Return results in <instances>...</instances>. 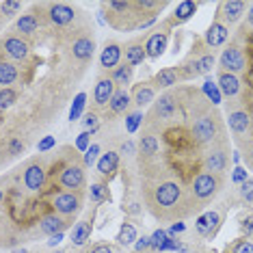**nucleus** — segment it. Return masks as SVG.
Instances as JSON below:
<instances>
[{
    "instance_id": "69168bd1",
    "label": "nucleus",
    "mask_w": 253,
    "mask_h": 253,
    "mask_svg": "<svg viewBox=\"0 0 253 253\" xmlns=\"http://www.w3.org/2000/svg\"><path fill=\"white\" fill-rule=\"evenodd\" d=\"M251 43H253V37H251Z\"/></svg>"
},
{
    "instance_id": "9b49d317",
    "label": "nucleus",
    "mask_w": 253,
    "mask_h": 253,
    "mask_svg": "<svg viewBox=\"0 0 253 253\" xmlns=\"http://www.w3.org/2000/svg\"><path fill=\"white\" fill-rule=\"evenodd\" d=\"M31 56V43L24 37L9 33L0 39V59L15 63V61H26Z\"/></svg>"
},
{
    "instance_id": "49530a36",
    "label": "nucleus",
    "mask_w": 253,
    "mask_h": 253,
    "mask_svg": "<svg viewBox=\"0 0 253 253\" xmlns=\"http://www.w3.org/2000/svg\"><path fill=\"white\" fill-rule=\"evenodd\" d=\"M89 141H91V132H80V134L76 136V149L78 152H87L89 149Z\"/></svg>"
},
{
    "instance_id": "393cba45",
    "label": "nucleus",
    "mask_w": 253,
    "mask_h": 253,
    "mask_svg": "<svg viewBox=\"0 0 253 253\" xmlns=\"http://www.w3.org/2000/svg\"><path fill=\"white\" fill-rule=\"evenodd\" d=\"M67 218L65 216H61V214H56V212H50V214H45L42 216V221H39V229H42V234L45 236H56V234H61V232H65L67 229Z\"/></svg>"
},
{
    "instance_id": "0eeeda50",
    "label": "nucleus",
    "mask_w": 253,
    "mask_h": 253,
    "mask_svg": "<svg viewBox=\"0 0 253 253\" xmlns=\"http://www.w3.org/2000/svg\"><path fill=\"white\" fill-rule=\"evenodd\" d=\"M204 169L210 175H218L223 177L225 171L229 169V143L227 139L214 143L204 156Z\"/></svg>"
},
{
    "instance_id": "f3484780",
    "label": "nucleus",
    "mask_w": 253,
    "mask_h": 253,
    "mask_svg": "<svg viewBox=\"0 0 253 253\" xmlns=\"http://www.w3.org/2000/svg\"><path fill=\"white\" fill-rule=\"evenodd\" d=\"M122 59H124V45L119 42H106L100 52V72L104 76L111 74L115 67L122 65Z\"/></svg>"
},
{
    "instance_id": "72a5a7b5",
    "label": "nucleus",
    "mask_w": 253,
    "mask_h": 253,
    "mask_svg": "<svg viewBox=\"0 0 253 253\" xmlns=\"http://www.w3.org/2000/svg\"><path fill=\"white\" fill-rule=\"evenodd\" d=\"M117 245L119 247H132L139 240V234H136V227L132 225V223H122V227H119L117 232Z\"/></svg>"
},
{
    "instance_id": "a211bd4d",
    "label": "nucleus",
    "mask_w": 253,
    "mask_h": 253,
    "mask_svg": "<svg viewBox=\"0 0 253 253\" xmlns=\"http://www.w3.org/2000/svg\"><path fill=\"white\" fill-rule=\"evenodd\" d=\"M218 225H221V214H218L216 210H208L197 216V221H195V232H197V236H201V238H212V236L216 234Z\"/></svg>"
},
{
    "instance_id": "dca6fc26",
    "label": "nucleus",
    "mask_w": 253,
    "mask_h": 253,
    "mask_svg": "<svg viewBox=\"0 0 253 253\" xmlns=\"http://www.w3.org/2000/svg\"><path fill=\"white\" fill-rule=\"evenodd\" d=\"M93 52H95V42L91 35H83L80 33L78 37H74V42L70 45V56L80 65V70L93 59Z\"/></svg>"
},
{
    "instance_id": "4d7b16f0",
    "label": "nucleus",
    "mask_w": 253,
    "mask_h": 253,
    "mask_svg": "<svg viewBox=\"0 0 253 253\" xmlns=\"http://www.w3.org/2000/svg\"><path fill=\"white\" fill-rule=\"evenodd\" d=\"M245 160H247V165L253 169V139L245 145Z\"/></svg>"
},
{
    "instance_id": "f03ea898",
    "label": "nucleus",
    "mask_w": 253,
    "mask_h": 253,
    "mask_svg": "<svg viewBox=\"0 0 253 253\" xmlns=\"http://www.w3.org/2000/svg\"><path fill=\"white\" fill-rule=\"evenodd\" d=\"M191 124H188V132H191V139L201 147H212L214 143L225 139V132H223V122L221 115H218L216 106H212L206 95L201 93L197 102H193L191 108Z\"/></svg>"
},
{
    "instance_id": "052dcab7",
    "label": "nucleus",
    "mask_w": 253,
    "mask_h": 253,
    "mask_svg": "<svg viewBox=\"0 0 253 253\" xmlns=\"http://www.w3.org/2000/svg\"><path fill=\"white\" fill-rule=\"evenodd\" d=\"M2 199H4V188L0 186V204H2Z\"/></svg>"
},
{
    "instance_id": "864d4df0",
    "label": "nucleus",
    "mask_w": 253,
    "mask_h": 253,
    "mask_svg": "<svg viewBox=\"0 0 253 253\" xmlns=\"http://www.w3.org/2000/svg\"><path fill=\"white\" fill-rule=\"evenodd\" d=\"M22 149H24V143H22L20 139H11V143H9V154H11V156H18V154H22Z\"/></svg>"
},
{
    "instance_id": "20e7f679",
    "label": "nucleus",
    "mask_w": 253,
    "mask_h": 253,
    "mask_svg": "<svg viewBox=\"0 0 253 253\" xmlns=\"http://www.w3.org/2000/svg\"><path fill=\"white\" fill-rule=\"evenodd\" d=\"M221 188H223V177L210 175L206 171L195 173V177L191 180V186H188V201H191L193 210H197L199 206L210 204L221 193Z\"/></svg>"
},
{
    "instance_id": "ddd939ff",
    "label": "nucleus",
    "mask_w": 253,
    "mask_h": 253,
    "mask_svg": "<svg viewBox=\"0 0 253 253\" xmlns=\"http://www.w3.org/2000/svg\"><path fill=\"white\" fill-rule=\"evenodd\" d=\"M218 65H221L223 72H229V74H236V76H238V74L245 72V67H247L245 50L240 48L238 43H227L225 48H223L221 56H218Z\"/></svg>"
},
{
    "instance_id": "13d9d810",
    "label": "nucleus",
    "mask_w": 253,
    "mask_h": 253,
    "mask_svg": "<svg viewBox=\"0 0 253 253\" xmlns=\"http://www.w3.org/2000/svg\"><path fill=\"white\" fill-rule=\"evenodd\" d=\"M63 238H65V232H61V234H56V236H52V238H50L48 240V247H56V245H59L61 243V240Z\"/></svg>"
},
{
    "instance_id": "6ab92c4d",
    "label": "nucleus",
    "mask_w": 253,
    "mask_h": 253,
    "mask_svg": "<svg viewBox=\"0 0 253 253\" xmlns=\"http://www.w3.org/2000/svg\"><path fill=\"white\" fill-rule=\"evenodd\" d=\"M216 84H218V91H221L223 97L227 100H234V97L240 95V89H243V83L236 74H229V72H223L218 70L216 74Z\"/></svg>"
},
{
    "instance_id": "c85d7f7f",
    "label": "nucleus",
    "mask_w": 253,
    "mask_h": 253,
    "mask_svg": "<svg viewBox=\"0 0 253 253\" xmlns=\"http://www.w3.org/2000/svg\"><path fill=\"white\" fill-rule=\"evenodd\" d=\"M18 80H20V67L15 63L0 59V84H2V89L18 84Z\"/></svg>"
},
{
    "instance_id": "5701e85b",
    "label": "nucleus",
    "mask_w": 253,
    "mask_h": 253,
    "mask_svg": "<svg viewBox=\"0 0 253 253\" xmlns=\"http://www.w3.org/2000/svg\"><path fill=\"white\" fill-rule=\"evenodd\" d=\"M39 18H37V13L35 11H26V13H22L18 20H15V24H13V33L15 35H20V37H31V35H35L37 33V28H39Z\"/></svg>"
},
{
    "instance_id": "c03bdc74",
    "label": "nucleus",
    "mask_w": 253,
    "mask_h": 253,
    "mask_svg": "<svg viewBox=\"0 0 253 253\" xmlns=\"http://www.w3.org/2000/svg\"><path fill=\"white\" fill-rule=\"evenodd\" d=\"M83 124H84V128H87V132H97V128H100V119H97V115L95 113H87L83 117Z\"/></svg>"
},
{
    "instance_id": "de8ad7c7",
    "label": "nucleus",
    "mask_w": 253,
    "mask_h": 253,
    "mask_svg": "<svg viewBox=\"0 0 253 253\" xmlns=\"http://www.w3.org/2000/svg\"><path fill=\"white\" fill-rule=\"evenodd\" d=\"M199 67H201V72H210L212 67H214V54H210V52L201 54L199 56Z\"/></svg>"
},
{
    "instance_id": "7ed1b4c3",
    "label": "nucleus",
    "mask_w": 253,
    "mask_h": 253,
    "mask_svg": "<svg viewBox=\"0 0 253 253\" xmlns=\"http://www.w3.org/2000/svg\"><path fill=\"white\" fill-rule=\"evenodd\" d=\"M102 15L111 24L115 31H139L149 18L136 9L134 2H124V0H111V2H102Z\"/></svg>"
},
{
    "instance_id": "4c0bfd02",
    "label": "nucleus",
    "mask_w": 253,
    "mask_h": 253,
    "mask_svg": "<svg viewBox=\"0 0 253 253\" xmlns=\"http://www.w3.org/2000/svg\"><path fill=\"white\" fill-rule=\"evenodd\" d=\"M141 124H143V113L141 111L126 113V130H128V134H134V132L141 128Z\"/></svg>"
},
{
    "instance_id": "bf43d9fd",
    "label": "nucleus",
    "mask_w": 253,
    "mask_h": 253,
    "mask_svg": "<svg viewBox=\"0 0 253 253\" xmlns=\"http://www.w3.org/2000/svg\"><path fill=\"white\" fill-rule=\"evenodd\" d=\"M247 24H249V28H253V4L249 7V13H247Z\"/></svg>"
},
{
    "instance_id": "f257e3e1",
    "label": "nucleus",
    "mask_w": 253,
    "mask_h": 253,
    "mask_svg": "<svg viewBox=\"0 0 253 253\" xmlns=\"http://www.w3.org/2000/svg\"><path fill=\"white\" fill-rule=\"evenodd\" d=\"M143 199L145 208L158 221L167 218H186L193 214V206L188 201V188L173 173H152L143 180Z\"/></svg>"
},
{
    "instance_id": "58836bf2",
    "label": "nucleus",
    "mask_w": 253,
    "mask_h": 253,
    "mask_svg": "<svg viewBox=\"0 0 253 253\" xmlns=\"http://www.w3.org/2000/svg\"><path fill=\"white\" fill-rule=\"evenodd\" d=\"M22 7H24V4L18 2V0H13V2H11V0H4V2H0V15H4L7 20H11L20 13Z\"/></svg>"
},
{
    "instance_id": "7c9ffc66",
    "label": "nucleus",
    "mask_w": 253,
    "mask_h": 253,
    "mask_svg": "<svg viewBox=\"0 0 253 253\" xmlns=\"http://www.w3.org/2000/svg\"><path fill=\"white\" fill-rule=\"evenodd\" d=\"M177 83H180L177 67H165V70H160L156 74V78H154V87L156 89H171Z\"/></svg>"
},
{
    "instance_id": "1a4fd4ad",
    "label": "nucleus",
    "mask_w": 253,
    "mask_h": 253,
    "mask_svg": "<svg viewBox=\"0 0 253 253\" xmlns=\"http://www.w3.org/2000/svg\"><path fill=\"white\" fill-rule=\"evenodd\" d=\"M171 26L169 20L163 22L160 26H156L154 31H149V35L143 39V48H145V56L149 61L158 59V56L165 54L167 45H169V37H171Z\"/></svg>"
},
{
    "instance_id": "338daca9",
    "label": "nucleus",
    "mask_w": 253,
    "mask_h": 253,
    "mask_svg": "<svg viewBox=\"0 0 253 253\" xmlns=\"http://www.w3.org/2000/svg\"><path fill=\"white\" fill-rule=\"evenodd\" d=\"M132 253H136V251H132Z\"/></svg>"
},
{
    "instance_id": "680f3d73",
    "label": "nucleus",
    "mask_w": 253,
    "mask_h": 253,
    "mask_svg": "<svg viewBox=\"0 0 253 253\" xmlns=\"http://www.w3.org/2000/svg\"><path fill=\"white\" fill-rule=\"evenodd\" d=\"M2 225H4V216H2V212H0V229H2Z\"/></svg>"
},
{
    "instance_id": "0e129e2a",
    "label": "nucleus",
    "mask_w": 253,
    "mask_h": 253,
    "mask_svg": "<svg viewBox=\"0 0 253 253\" xmlns=\"http://www.w3.org/2000/svg\"><path fill=\"white\" fill-rule=\"evenodd\" d=\"M15 253H28V251H24V249H20V251H15Z\"/></svg>"
},
{
    "instance_id": "5fc2aeb1",
    "label": "nucleus",
    "mask_w": 253,
    "mask_h": 253,
    "mask_svg": "<svg viewBox=\"0 0 253 253\" xmlns=\"http://www.w3.org/2000/svg\"><path fill=\"white\" fill-rule=\"evenodd\" d=\"M89 253H115V247L113 245H106V243H100V245H95Z\"/></svg>"
},
{
    "instance_id": "79ce46f5",
    "label": "nucleus",
    "mask_w": 253,
    "mask_h": 253,
    "mask_svg": "<svg viewBox=\"0 0 253 253\" xmlns=\"http://www.w3.org/2000/svg\"><path fill=\"white\" fill-rule=\"evenodd\" d=\"M167 236H169L167 229H156V232L149 236V243H152V251L154 253H160V247H163V243L167 240Z\"/></svg>"
},
{
    "instance_id": "2f4dec72",
    "label": "nucleus",
    "mask_w": 253,
    "mask_h": 253,
    "mask_svg": "<svg viewBox=\"0 0 253 253\" xmlns=\"http://www.w3.org/2000/svg\"><path fill=\"white\" fill-rule=\"evenodd\" d=\"M89 236H91V218H83V221H78L72 229V245L74 247L87 245Z\"/></svg>"
},
{
    "instance_id": "412c9836",
    "label": "nucleus",
    "mask_w": 253,
    "mask_h": 253,
    "mask_svg": "<svg viewBox=\"0 0 253 253\" xmlns=\"http://www.w3.org/2000/svg\"><path fill=\"white\" fill-rule=\"evenodd\" d=\"M156 102V87H154V80L152 83H139L132 87V104L136 108L149 106Z\"/></svg>"
},
{
    "instance_id": "aec40b11",
    "label": "nucleus",
    "mask_w": 253,
    "mask_h": 253,
    "mask_svg": "<svg viewBox=\"0 0 253 253\" xmlns=\"http://www.w3.org/2000/svg\"><path fill=\"white\" fill-rule=\"evenodd\" d=\"M115 83L108 76H100L95 80V87H93V104L97 108L102 106H108V102H111V97L115 93Z\"/></svg>"
},
{
    "instance_id": "6e6d98bb",
    "label": "nucleus",
    "mask_w": 253,
    "mask_h": 253,
    "mask_svg": "<svg viewBox=\"0 0 253 253\" xmlns=\"http://www.w3.org/2000/svg\"><path fill=\"white\" fill-rule=\"evenodd\" d=\"M171 236H177V234H182V232H186V223L184 221H177V223H173L169 229H167Z\"/></svg>"
},
{
    "instance_id": "39448f33",
    "label": "nucleus",
    "mask_w": 253,
    "mask_h": 253,
    "mask_svg": "<svg viewBox=\"0 0 253 253\" xmlns=\"http://www.w3.org/2000/svg\"><path fill=\"white\" fill-rule=\"evenodd\" d=\"M37 18L39 22H48L54 28H70L78 18V11L67 2H45V4H37Z\"/></svg>"
},
{
    "instance_id": "ea45409f",
    "label": "nucleus",
    "mask_w": 253,
    "mask_h": 253,
    "mask_svg": "<svg viewBox=\"0 0 253 253\" xmlns=\"http://www.w3.org/2000/svg\"><path fill=\"white\" fill-rule=\"evenodd\" d=\"M18 100V91L13 87H4L0 89V108H11Z\"/></svg>"
},
{
    "instance_id": "c9c22d12",
    "label": "nucleus",
    "mask_w": 253,
    "mask_h": 253,
    "mask_svg": "<svg viewBox=\"0 0 253 253\" xmlns=\"http://www.w3.org/2000/svg\"><path fill=\"white\" fill-rule=\"evenodd\" d=\"M108 186H106V182H95V184H91L89 186V199L93 201L95 206H100V204H104V201L108 199Z\"/></svg>"
},
{
    "instance_id": "09e8293b",
    "label": "nucleus",
    "mask_w": 253,
    "mask_h": 253,
    "mask_svg": "<svg viewBox=\"0 0 253 253\" xmlns=\"http://www.w3.org/2000/svg\"><path fill=\"white\" fill-rule=\"evenodd\" d=\"M152 249V243H149V236H139V240L134 243V251L136 253H145Z\"/></svg>"
},
{
    "instance_id": "3c124183",
    "label": "nucleus",
    "mask_w": 253,
    "mask_h": 253,
    "mask_svg": "<svg viewBox=\"0 0 253 253\" xmlns=\"http://www.w3.org/2000/svg\"><path fill=\"white\" fill-rule=\"evenodd\" d=\"M122 154H124V156H134V154H136V145L130 139L124 141L122 143V149H119V156H122Z\"/></svg>"
},
{
    "instance_id": "a19ab883",
    "label": "nucleus",
    "mask_w": 253,
    "mask_h": 253,
    "mask_svg": "<svg viewBox=\"0 0 253 253\" xmlns=\"http://www.w3.org/2000/svg\"><path fill=\"white\" fill-rule=\"evenodd\" d=\"M100 152H102L100 143H91L89 149L84 152V158H83V163H84V167H87V169H89V167H93L97 160H100V158H97V156H100Z\"/></svg>"
},
{
    "instance_id": "cd10ccee",
    "label": "nucleus",
    "mask_w": 253,
    "mask_h": 253,
    "mask_svg": "<svg viewBox=\"0 0 253 253\" xmlns=\"http://www.w3.org/2000/svg\"><path fill=\"white\" fill-rule=\"evenodd\" d=\"M132 106V95L128 93L126 89H117L108 102V111L111 115H122V113H128Z\"/></svg>"
},
{
    "instance_id": "6e6552de",
    "label": "nucleus",
    "mask_w": 253,
    "mask_h": 253,
    "mask_svg": "<svg viewBox=\"0 0 253 253\" xmlns=\"http://www.w3.org/2000/svg\"><path fill=\"white\" fill-rule=\"evenodd\" d=\"M177 108H180V102H177V93L173 91H167L160 97H156V102L152 104V113H149V117L145 119L147 126L149 124H158V122H171V119L177 115Z\"/></svg>"
},
{
    "instance_id": "a18cd8bd",
    "label": "nucleus",
    "mask_w": 253,
    "mask_h": 253,
    "mask_svg": "<svg viewBox=\"0 0 253 253\" xmlns=\"http://www.w3.org/2000/svg\"><path fill=\"white\" fill-rule=\"evenodd\" d=\"M240 197L245 204H253V180L249 177L245 184H240Z\"/></svg>"
},
{
    "instance_id": "4468645a",
    "label": "nucleus",
    "mask_w": 253,
    "mask_h": 253,
    "mask_svg": "<svg viewBox=\"0 0 253 253\" xmlns=\"http://www.w3.org/2000/svg\"><path fill=\"white\" fill-rule=\"evenodd\" d=\"M52 208L56 214L72 218L78 210H83V193H72V191H59L52 197Z\"/></svg>"
},
{
    "instance_id": "8fccbe9b",
    "label": "nucleus",
    "mask_w": 253,
    "mask_h": 253,
    "mask_svg": "<svg viewBox=\"0 0 253 253\" xmlns=\"http://www.w3.org/2000/svg\"><path fill=\"white\" fill-rule=\"evenodd\" d=\"M56 145V141H54V136H43V139L42 141H39L37 143V149H39V152H50V149H52Z\"/></svg>"
},
{
    "instance_id": "e2e57ef3",
    "label": "nucleus",
    "mask_w": 253,
    "mask_h": 253,
    "mask_svg": "<svg viewBox=\"0 0 253 253\" xmlns=\"http://www.w3.org/2000/svg\"><path fill=\"white\" fill-rule=\"evenodd\" d=\"M54 253H67V251H65V249H61V251H54Z\"/></svg>"
},
{
    "instance_id": "4be33fe9",
    "label": "nucleus",
    "mask_w": 253,
    "mask_h": 253,
    "mask_svg": "<svg viewBox=\"0 0 253 253\" xmlns=\"http://www.w3.org/2000/svg\"><path fill=\"white\" fill-rule=\"evenodd\" d=\"M117 169H119V152L108 149V152H104L100 156V160H97V175L106 182V180H111V177H115Z\"/></svg>"
},
{
    "instance_id": "37998d69",
    "label": "nucleus",
    "mask_w": 253,
    "mask_h": 253,
    "mask_svg": "<svg viewBox=\"0 0 253 253\" xmlns=\"http://www.w3.org/2000/svg\"><path fill=\"white\" fill-rule=\"evenodd\" d=\"M247 180H249V171H247L245 167L236 165V167H234V171H232V182L240 186V184H245Z\"/></svg>"
},
{
    "instance_id": "f704fd0d",
    "label": "nucleus",
    "mask_w": 253,
    "mask_h": 253,
    "mask_svg": "<svg viewBox=\"0 0 253 253\" xmlns=\"http://www.w3.org/2000/svg\"><path fill=\"white\" fill-rule=\"evenodd\" d=\"M201 93L206 95V100H208L212 106H218L223 102V95H221V91H218V84L212 83V80H206V83L201 84Z\"/></svg>"
},
{
    "instance_id": "423d86ee",
    "label": "nucleus",
    "mask_w": 253,
    "mask_h": 253,
    "mask_svg": "<svg viewBox=\"0 0 253 253\" xmlns=\"http://www.w3.org/2000/svg\"><path fill=\"white\" fill-rule=\"evenodd\" d=\"M59 186L72 193H84L87 188V167L80 160H70L67 165H63L59 173Z\"/></svg>"
},
{
    "instance_id": "2eb2a0df",
    "label": "nucleus",
    "mask_w": 253,
    "mask_h": 253,
    "mask_svg": "<svg viewBox=\"0 0 253 253\" xmlns=\"http://www.w3.org/2000/svg\"><path fill=\"white\" fill-rule=\"evenodd\" d=\"M249 9V4L243 2V0H227V2H221L216 7V18L214 22H221L223 26H236L240 20H243L245 11Z\"/></svg>"
},
{
    "instance_id": "b1692460",
    "label": "nucleus",
    "mask_w": 253,
    "mask_h": 253,
    "mask_svg": "<svg viewBox=\"0 0 253 253\" xmlns=\"http://www.w3.org/2000/svg\"><path fill=\"white\" fill-rule=\"evenodd\" d=\"M227 39H229V28L223 26L221 22H212L204 35V43L206 48H221V45L227 43Z\"/></svg>"
},
{
    "instance_id": "f8f14e48",
    "label": "nucleus",
    "mask_w": 253,
    "mask_h": 253,
    "mask_svg": "<svg viewBox=\"0 0 253 253\" xmlns=\"http://www.w3.org/2000/svg\"><path fill=\"white\" fill-rule=\"evenodd\" d=\"M45 169H48V165L43 163L42 156H35L28 160L24 171H22V182H24L26 191H31V193L42 191L45 184V177H48V171Z\"/></svg>"
},
{
    "instance_id": "a878e982",
    "label": "nucleus",
    "mask_w": 253,
    "mask_h": 253,
    "mask_svg": "<svg viewBox=\"0 0 253 253\" xmlns=\"http://www.w3.org/2000/svg\"><path fill=\"white\" fill-rule=\"evenodd\" d=\"M147 56H145V48H143L141 39H132V42H128L124 45V63L136 67V65H141Z\"/></svg>"
},
{
    "instance_id": "bb28decb",
    "label": "nucleus",
    "mask_w": 253,
    "mask_h": 253,
    "mask_svg": "<svg viewBox=\"0 0 253 253\" xmlns=\"http://www.w3.org/2000/svg\"><path fill=\"white\" fill-rule=\"evenodd\" d=\"M197 9H199V2H195V0H184V2H180L175 7L173 15H171V20H169V24L175 26V24H182V22H188L195 13H197Z\"/></svg>"
},
{
    "instance_id": "9d476101",
    "label": "nucleus",
    "mask_w": 253,
    "mask_h": 253,
    "mask_svg": "<svg viewBox=\"0 0 253 253\" xmlns=\"http://www.w3.org/2000/svg\"><path fill=\"white\" fill-rule=\"evenodd\" d=\"M227 126L232 130L236 143L240 145H247L251 141V134H253V119L251 115L245 111V108H232L227 113Z\"/></svg>"
},
{
    "instance_id": "c756f323",
    "label": "nucleus",
    "mask_w": 253,
    "mask_h": 253,
    "mask_svg": "<svg viewBox=\"0 0 253 253\" xmlns=\"http://www.w3.org/2000/svg\"><path fill=\"white\" fill-rule=\"evenodd\" d=\"M108 78L115 83V87L124 89V87H128V84H132V78H134V67L128 65V63H122V65L115 67V70L108 74Z\"/></svg>"
},
{
    "instance_id": "e433bc0d",
    "label": "nucleus",
    "mask_w": 253,
    "mask_h": 253,
    "mask_svg": "<svg viewBox=\"0 0 253 253\" xmlns=\"http://www.w3.org/2000/svg\"><path fill=\"white\" fill-rule=\"evenodd\" d=\"M84 106H87V93H84V91H80V93H78L76 97H74V102H72L70 122H78V119H83Z\"/></svg>"
},
{
    "instance_id": "603ef678",
    "label": "nucleus",
    "mask_w": 253,
    "mask_h": 253,
    "mask_svg": "<svg viewBox=\"0 0 253 253\" xmlns=\"http://www.w3.org/2000/svg\"><path fill=\"white\" fill-rule=\"evenodd\" d=\"M234 253H253V243L251 240H240V243L234 247Z\"/></svg>"
},
{
    "instance_id": "473e14b6",
    "label": "nucleus",
    "mask_w": 253,
    "mask_h": 253,
    "mask_svg": "<svg viewBox=\"0 0 253 253\" xmlns=\"http://www.w3.org/2000/svg\"><path fill=\"white\" fill-rule=\"evenodd\" d=\"M139 154L143 158H152L158 154V136L154 132H143L141 143H139Z\"/></svg>"
}]
</instances>
